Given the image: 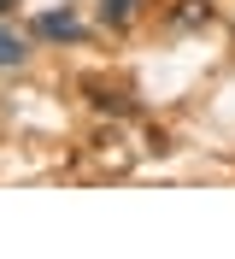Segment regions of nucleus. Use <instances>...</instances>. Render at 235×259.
Listing matches in <instances>:
<instances>
[{
	"label": "nucleus",
	"mask_w": 235,
	"mask_h": 259,
	"mask_svg": "<svg viewBox=\"0 0 235 259\" xmlns=\"http://www.w3.org/2000/svg\"><path fill=\"white\" fill-rule=\"evenodd\" d=\"M135 6H141V0H100V18H106V24H129Z\"/></svg>",
	"instance_id": "7ed1b4c3"
},
{
	"label": "nucleus",
	"mask_w": 235,
	"mask_h": 259,
	"mask_svg": "<svg viewBox=\"0 0 235 259\" xmlns=\"http://www.w3.org/2000/svg\"><path fill=\"white\" fill-rule=\"evenodd\" d=\"M24 53H30V48H24V35H18L12 24H0V71H12V65H24Z\"/></svg>",
	"instance_id": "f03ea898"
},
{
	"label": "nucleus",
	"mask_w": 235,
	"mask_h": 259,
	"mask_svg": "<svg viewBox=\"0 0 235 259\" xmlns=\"http://www.w3.org/2000/svg\"><path fill=\"white\" fill-rule=\"evenodd\" d=\"M35 35H47V41H82V18L77 12H41Z\"/></svg>",
	"instance_id": "f257e3e1"
},
{
	"label": "nucleus",
	"mask_w": 235,
	"mask_h": 259,
	"mask_svg": "<svg viewBox=\"0 0 235 259\" xmlns=\"http://www.w3.org/2000/svg\"><path fill=\"white\" fill-rule=\"evenodd\" d=\"M0 12H12V0H0Z\"/></svg>",
	"instance_id": "20e7f679"
}]
</instances>
